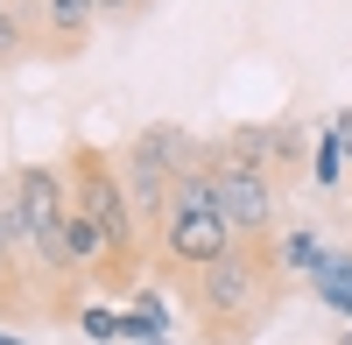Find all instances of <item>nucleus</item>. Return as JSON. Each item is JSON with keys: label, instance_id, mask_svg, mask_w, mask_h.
<instances>
[{"label": "nucleus", "instance_id": "f257e3e1", "mask_svg": "<svg viewBox=\"0 0 352 345\" xmlns=\"http://www.w3.org/2000/svg\"><path fill=\"white\" fill-rule=\"evenodd\" d=\"M275 296H282V261L268 254V240H240L212 268L190 275V310H197V331L212 345H247L268 324Z\"/></svg>", "mask_w": 352, "mask_h": 345}, {"label": "nucleus", "instance_id": "f03ea898", "mask_svg": "<svg viewBox=\"0 0 352 345\" xmlns=\"http://www.w3.org/2000/svg\"><path fill=\"white\" fill-rule=\"evenodd\" d=\"M155 233H162V261H169L176 275H197V268H212L226 247H240V233L226 225V212H219L204 169H197V177H176L169 205H162V219H155Z\"/></svg>", "mask_w": 352, "mask_h": 345}, {"label": "nucleus", "instance_id": "7ed1b4c3", "mask_svg": "<svg viewBox=\"0 0 352 345\" xmlns=\"http://www.w3.org/2000/svg\"><path fill=\"white\" fill-rule=\"evenodd\" d=\"M71 205L78 212H92V225L106 233V247H113V275H127L134 261H141V233H134V205H127V183H120V162L113 155H99V148H71Z\"/></svg>", "mask_w": 352, "mask_h": 345}, {"label": "nucleus", "instance_id": "20e7f679", "mask_svg": "<svg viewBox=\"0 0 352 345\" xmlns=\"http://www.w3.org/2000/svg\"><path fill=\"white\" fill-rule=\"evenodd\" d=\"M204 177H212V197H219V212L226 225L240 240H268V225H275V183H268V169H254V162H232L226 148L204 162Z\"/></svg>", "mask_w": 352, "mask_h": 345}, {"label": "nucleus", "instance_id": "39448f33", "mask_svg": "<svg viewBox=\"0 0 352 345\" xmlns=\"http://www.w3.org/2000/svg\"><path fill=\"white\" fill-rule=\"evenodd\" d=\"M8 190H14V212H21V225H28V240L56 233L64 212H71V177H64V169H50V162H21Z\"/></svg>", "mask_w": 352, "mask_h": 345}, {"label": "nucleus", "instance_id": "423d86ee", "mask_svg": "<svg viewBox=\"0 0 352 345\" xmlns=\"http://www.w3.org/2000/svg\"><path fill=\"white\" fill-rule=\"evenodd\" d=\"M120 183H127V205H134V219H162V205H169V190H176V177L148 155V148H120Z\"/></svg>", "mask_w": 352, "mask_h": 345}, {"label": "nucleus", "instance_id": "0eeeda50", "mask_svg": "<svg viewBox=\"0 0 352 345\" xmlns=\"http://www.w3.org/2000/svg\"><path fill=\"white\" fill-rule=\"evenodd\" d=\"M134 148H148V155L169 169V177H197V169H204L197 141H190L184 127H176V120H155V127H141V134H134Z\"/></svg>", "mask_w": 352, "mask_h": 345}, {"label": "nucleus", "instance_id": "6e6552de", "mask_svg": "<svg viewBox=\"0 0 352 345\" xmlns=\"http://www.w3.org/2000/svg\"><path fill=\"white\" fill-rule=\"evenodd\" d=\"M36 8H43V28H50V49H78L92 14H99V0H36Z\"/></svg>", "mask_w": 352, "mask_h": 345}, {"label": "nucleus", "instance_id": "1a4fd4ad", "mask_svg": "<svg viewBox=\"0 0 352 345\" xmlns=\"http://www.w3.org/2000/svg\"><path fill=\"white\" fill-rule=\"evenodd\" d=\"M226 155L268 169V162H275V127H232V134H226Z\"/></svg>", "mask_w": 352, "mask_h": 345}, {"label": "nucleus", "instance_id": "9d476101", "mask_svg": "<svg viewBox=\"0 0 352 345\" xmlns=\"http://www.w3.org/2000/svg\"><path fill=\"white\" fill-rule=\"evenodd\" d=\"M275 261H282V268H310V275H317V268H324V247H317V233H310V225H296V233L282 240V254H275Z\"/></svg>", "mask_w": 352, "mask_h": 345}, {"label": "nucleus", "instance_id": "9b49d317", "mask_svg": "<svg viewBox=\"0 0 352 345\" xmlns=\"http://www.w3.org/2000/svg\"><path fill=\"white\" fill-rule=\"evenodd\" d=\"M21 64V14H14V0H0V71Z\"/></svg>", "mask_w": 352, "mask_h": 345}, {"label": "nucleus", "instance_id": "f8f14e48", "mask_svg": "<svg viewBox=\"0 0 352 345\" xmlns=\"http://www.w3.org/2000/svg\"><path fill=\"white\" fill-rule=\"evenodd\" d=\"M317 183H324V190H331V183H345V148H338L331 134L317 141Z\"/></svg>", "mask_w": 352, "mask_h": 345}, {"label": "nucleus", "instance_id": "ddd939ff", "mask_svg": "<svg viewBox=\"0 0 352 345\" xmlns=\"http://www.w3.org/2000/svg\"><path fill=\"white\" fill-rule=\"evenodd\" d=\"M78 324H85V338H120V318H113V310H78Z\"/></svg>", "mask_w": 352, "mask_h": 345}, {"label": "nucleus", "instance_id": "4468645a", "mask_svg": "<svg viewBox=\"0 0 352 345\" xmlns=\"http://www.w3.org/2000/svg\"><path fill=\"white\" fill-rule=\"evenodd\" d=\"M275 162H303V127H275Z\"/></svg>", "mask_w": 352, "mask_h": 345}, {"label": "nucleus", "instance_id": "2eb2a0df", "mask_svg": "<svg viewBox=\"0 0 352 345\" xmlns=\"http://www.w3.org/2000/svg\"><path fill=\"white\" fill-rule=\"evenodd\" d=\"M14 268H21V247L8 240V225H0V296L14 289Z\"/></svg>", "mask_w": 352, "mask_h": 345}, {"label": "nucleus", "instance_id": "dca6fc26", "mask_svg": "<svg viewBox=\"0 0 352 345\" xmlns=\"http://www.w3.org/2000/svg\"><path fill=\"white\" fill-rule=\"evenodd\" d=\"M331 141L352 155V106H338V113H331Z\"/></svg>", "mask_w": 352, "mask_h": 345}, {"label": "nucleus", "instance_id": "f3484780", "mask_svg": "<svg viewBox=\"0 0 352 345\" xmlns=\"http://www.w3.org/2000/svg\"><path fill=\"white\" fill-rule=\"evenodd\" d=\"M99 8H106V14H134V0H99Z\"/></svg>", "mask_w": 352, "mask_h": 345}, {"label": "nucleus", "instance_id": "a211bd4d", "mask_svg": "<svg viewBox=\"0 0 352 345\" xmlns=\"http://www.w3.org/2000/svg\"><path fill=\"white\" fill-rule=\"evenodd\" d=\"M0 345H28V338H14V331H0Z\"/></svg>", "mask_w": 352, "mask_h": 345}, {"label": "nucleus", "instance_id": "6ab92c4d", "mask_svg": "<svg viewBox=\"0 0 352 345\" xmlns=\"http://www.w3.org/2000/svg\"><path fill=\"white\" fill-rule=\"evenodd\" d=\"M14 8H36V0H14Z\"/></svg>", "mask_w": 352, "mask_h": 345}, {"label": "nucleus", "instance_id": "aec40b11", "mask_svg": "<svg viewBox=\"0 0 352 345\" xmlns=\"http://www.w3.org/2000/svg\"><path fill=\"white\" fill-rule=\"evenodd\" d=\"M155 345H169V338H155Z\"/></svg>", "mask_w": 352, "mask_h": 345}, {"label": "nucleus", "instance_id": "412c9836", "mask_svg": "<svg viewBox=\"0 0 352 345\" xmlns=\"http://www.w3.org/2000/svg\"><path fill=\"white\" fill-rule=\"evenodd\" d=\"M345 169H352V155H345Z\"/></svg>", "mask_w": 352, "mask_h": 345}]
</instances>
